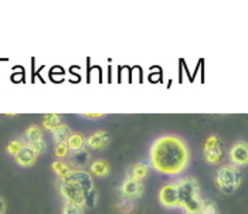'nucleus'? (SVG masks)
I'll use <instances>...</instances> for the list:
<instances>
[{
  "label": "nucleus",
  "mask_w": 248,
  "mask_h": 214,
  "mask_svg": "<svg viewBox=\"0 0 248 214\" xmlns=\"http://www.w3.org/2000/svg\"><path fill=\"white\" fill-rule=\"evenodd\" d=\"M43 125H44V128L46 129H48V131H54V129H57L58 126L61 125V118L56 115V114H48V115H46L44 119H43Z\"/></svg>",
  "instance_id": "obj_15"
},
{
  "label": "nucleus",
  "mask_w": 248,
  "mask_h": 214,
  "mask_svg": "<svg viewBox=\"0 0 248 214\" xmlns=\"http://www.w3.org/2000/svg\"><path fill=\"white\" fill-rule=\"evenodd\" d=\"M62 214H84V210L81 206L74 204V203H65L62 207Z\"/></svg>",
  "instance_id": "obj_21"
},
{
  "label": "nucleus",
  "mask_w": 248,
  "mask_h": 214,
  "mask_svg": "<svg viewBox=\"0 0 248 214\" xmlns=\"http://www.w3.org/2000/svg\"><path fill=\"white\" fill-rule=\"evenodd\" d=\"M121 192L128 199H138L143 195V184H142V182L126 179L121 186Z\"/></svg>",
  "instance_id": "obj_8"
},
{
  "label": "nucleus",
  "mask_w": 248,
  "mask_h": 214,
  "mask_svg": "<svg viewBox=\"0 0 248 214\" xmlns=\"http://www.w3.org/2000/svg\"><path fill=\"white\" fill-rule=\"evenodd\" d=\"M243 182V175L235 166H223L217 175H216V186L223 192V193H232L235 192Z\"/></svg>",
  "instance_id": "obj_4"
},
{
  "label": "nucleus",
  "mask_w": 248,
  "mask_h": 214,
  "mask_svg": "<svg viewBox=\"0 0 248 214\" xmlns=\"http://www.w3.org/2000/svg\"><path fill=\"white\" fill-rule=\"evenodd\" d=\"M15 157H16V162L19 163L20 166H24V168L33 166L36 163V160H37V156L34 155L26 145L21 148V151Z\"/></svg>",
  "instance_id": "obj_9"
},
{
  "label": "nucleus",
  "mask_w": 248,
  "mask_h": 214,
  "mask_svg": "<svg viewBox=\"0 0 248 214\" xmlns=\"http://www.w3.org/2000/svg\"><path fill=\"white\" fill-rule=\"evenodd\" d=\"M68 152H70V149H68V146H67V143H62V145H56V149H54V155L57 156V157H65V156L68 155Z\"/></svg>",
  "instance_id": "obj_23"
},
{
  "label": "nucleus",
  "mask_w": 248,
  "mask_h": 214,
  "mask_svg": "<svg viewBox=\"0 0 248 214\" xmlns=\"http://www.w3.org/2000/svg\"><path fill=\"white\" fill-rule=\"evenodd\" d=\"M217 206L214 201L211 200H203V204H202V209H200V213L199 214H217Z\"/></svg>",
  "instance_id": "obj_18"
},
{
  "label": "nucleus",
  "mask_w": 248,
  "mask_h": 214,
  "mask_svg": "<svg viewBox=\"0 0 248 214\" xmlns=\"http://www.w3.org/2000/svg\"><path fill=\"white\" fill-rule=\"evenodd\" d=\"M60 192L68 203H74L81 207L95 206L96 193L94 190V182L91 175L84 170H70L62 176Z\"/></svg>",
  "instance_id": "obj_2"
},
{
  "label": "nucleus",
  "mask_w": 248,
  "mask_h": 214,
  "mask_svg": "<svg viewBox=\"0 0 248 214\" xmlns=\"http://www.w3.org/2000/svg\"><path fill=\"white\" fill-rule=\"evenodd\" d=\"M159 200L165 207H179V192H177V184L169 183L160 189Z\"/></svg>",
  "instance_id": "obj_6"
},
{
  "label": "nucleus",
  "mask_w": 248,
  "mask_h": 214,
  "mask_svg": "<svg viewBox=\"0 0 248 214\" xmlns=\"http://www.w3.org/2000/svg\"><path fill=\"white\" fill-rule=\"evenodd\" d=\"M26 143H34L38 140H43V132L41 129L36 126V125H31L27 131H26Z\"/></svg>",
  "instance_id": "obj_16"
},
{
  "label": "nucleus",
  "mask_w": 248,
  "mask_h": 214,
  "mask_svg": "<svg viewBox=\"0 0 248 214\" xmlns=\"http://www.w3.org/2000/svg\"><path fill=\"white\" fill-rule=\"evenodd\" d=\"M230 159H231V162L234 163L235 168H237V166H244V165H247V145L243 143V142H237V143L231 148V151H230Z\"/></svg>",
  "instance_id": "obj_7"
},
{
  "label": "nucleus",
  "mask_w": 248,
  "mask_h": 214,
  "mask_svg": "<svg viewBox=\"0 0 248 214\" xmlns=\"http://www.w3.org/2000/svg\"><path fill=\"white\" fill-rule=\"evenodd\" d=\"M26 146L36 156L44 153V151H46V142L44 140H38V142H34V143H26Z\"/></svg>",
  "instance_id": "obj_19"
},
{
  "label": "nucleus",
  "mask_w": 248,
  "mask_h": 214,
  "mask_svg": "<svg viewBox=\"0 0 248 214\" xmlns=\"http://www.w3.org/2000/svg\"><path fill=\"white\" fill-rule=\"evenodd\" d=\"M88 157H90V153L82 148V149L74 151V152L71 153V156H70V162H71V165L76 166V168H84V166L87 165V162H88Z\"/></svg>",
  "instance_id": "obj_13"
},
{
  "label": "nucleus",
  "mask_w": 248,
  "mask_h": 214,
  "mask_svg": "<svg viewBox=\"0 0 248 214\" xmlns=\"http://www.w3.org/2000/svg\"><path fill=\"white\" fill-rule=\"evenodd\" d=\"M148 172H149V168L145 163H138V165H135V166H132L128 170L126 177H128V180H138V182H140L142 179H145L148 176Z\"/></svg>",
  "instance_id": "obj_11"
},
{
  "label": "nucleus",
  "mask_w": 248,
  "mask_h": 214,
  "mask_svg": "<svg viewBox=\"0 0 248 214\" xmlns=\"http://www.w3.org/2000/svg\"><path fill=\"white\" fill-rule=\"evenodd\" d=\"M71 137V131L67 125H60L57 129L53 131V139L56 142V145H62V143H67V140Z\"/></svg>",
  "instance_id": "obj_12"
},
{
  "label": "nucleus",
  "mask_w": 248,
  "mask_h": 214,
  "mask_svg": "<svg viewBox=\"0 0 248 214\" xmlns=\"http://www.w3.org/2000/svg\"><path fill=\"white\" fill-rule=\"evenodd\" d=\"M91 170H93V173L96 176H105L108 175V172H109V166H108V163L104 162V160H96V162L93 163Z\"/></svg>",
  "instance_id": "obj_17"
},
{
  "label": "nucleus",
  "mask_w": 248,
  "mask_h": 214,
  "mask_svg": "<svg viewBox=\"0 0 248 214\" xmlns=\"http://www.w3.org/2000/svg\"><path fill=\"white\" fill-rule=\"evenodd\" d=\"M85 142L91 149H102L109 143V138L105 132L99 131V132H95L94 135H91Z\"/></svg>",
  "instance_id": "obj_10"
},
{
  "label": "nucleus",
  "mask_w": 248,
  "mask_h": 214,
  "mask_svg": "<svg viewBox=\"0 0 248 214\" xmlns=\"http://www.w3.org/2000/svg\"><path fill=\"white\" fill-rule=\"evenodd\" d=\"M221 157H223V148H221L220 139L216 135H211L207 138L204 143V159L209 163L214 165V163H218Z\"/></svg>",
  "instance_id": "obj_5"
},
{
  "label": "nucleus",
  "mask_w": 248,
  "mask_h": 214,
  "mask_svg": "<svg viewBox=\"0 0 248 214\" xmlns=\"http://www.w3.org/2000/svg\"><path fill=\"white\" fill-rule=\"evenodd\" d=\"M6 212V203H4V199L0 196V214H4Z\"/></svg>",
  "instance_id": "obj_25"
},
{
  "label": "nucleus",
  "mask_w": 248,
  "mask_h": 214,
  "mask_svg": "<svg viewBox=\"0 0 248 214\" xmlns=\"http://www.w3.org/2000/svg\"><path fill=\"white\" fill-rule=\"evenodd\" d=\"M24 145H23V142L21 140H12L10 143H9V146H7V151H9V153L13 156H16L19 153L20 151H21V148H23Z\"/></svg>",
  "instance_id": "obj_22"
},
{
  "label": "nucleus",
  "mask_w": 248,
  "mask_h": 214,
  "mask_svg": "<svg viewBox=\"0 0 248 214\" xmlns=\"http://www.w3.org/2000/svg\"><path fill=\"white\" fill-rule=\"evenodd\" d=\"M190 159L186 142L174 135H165L153 142L151 148V163L153 169L163 175L182 173Z\"/></svg>",
  "instance_id": "obj_1"
},
{
  "label": "nucleus",
  "mask_w": 248,
  "mask_h": 214,
  "mask_svg": "<svg viewBox=\"0 0 248 214\" xmlns=\"http://www.w3.org/2000/svg\"><path fill=\"white\" fill-rule=\"evenodd\" d=\"M84 118H88V119H98V118L104 117V114H84Z\"/></svg>",
  "instance_id": "obj_24"
},
{
  "label": "nucleus",
  "mask_w": 248,
  "mask_h": 214,
  "mask_svg": "<svg viewBox=\"0 0 248 214\" xmlns=\"http://www.w3.org/2000/svg\"><path fill=\"white\" fill-rule=\"evenodd\" d=\"M51 168H53V170H54V172H56L58 176H61V177L71 170V169H70V166H68L67 163H64V162H60V160L54 162V163L51 165Z\"/></svg>",
  "instance_id": "obj_20"
},
{
  "label": "nucleus",
  "mask_w": 248,
  "mask_h": 214,
  "mask_svg": "<svg viewBox=\"0 0 248 214\" xmlns=\"http://www.w3.org/2000/svg\"><path fill=\"white\" fill-rule=\"evenodd\" d=\"M84 143H85V138L82 137L81 134H74V135H71L70 139L67 140V146H68V149H71L73 152H74V151L82 149V148H84Z\"/></svg>",
  "instance_id": "obj_14"
},
{
  "label": "nucleus",
  "mask_w": 248,
  "mask_h": 214,
  "mask_svg": "<svg viewBox=\"0 0 248 214\" xmlns=\"http://www.w3.org/2000/svg\"><path fill=\"white\" fill-rule=\"evenodd\" d=\"M177 192H179V207H183L187 214H199L203 199L200 196V186L196 179L186 177L179 180L177 183Z\"/></svg>",
  "instance_id": "obj_3"
}]
</instances>
